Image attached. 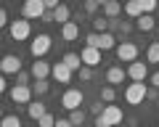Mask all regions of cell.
<instances>
[{"instance_id":"cell-26","label":"cell","mask_w":159,"mask_h":127,"mask_svg":"<svg viewBox=\"0 0 159 127\" xmlns=\"http://www.w3.org/2000/svg\"><path fill=\"white\" fill-rule=\"evenodd\" d=\"M114 98H117V90H114V87L111 85H106V87H101V101H103V103H114Z\"/></svg>"},{"instance_id":"cell-3","label":"cell","mask_w":159,"mask_h":127,"mask_svg":"<svg viewBox=\"0 0 159 127\" xmlns=\"http://www.w3.org/2000/svg\"><path fill=\"white\" fill-rule=\"evenodd\" d=\"M114 53H117V58L122 64L138 61V45H135V42H119V45L114 48Z\"/></svg>"},{"instance_id":"cell-30","label":"cell","mask_w":159,"mask_h":127,"mask_svg":"<svg viewBox=\"0 0 159 127\" xmlns=\"http://www.w3.org/2000/svg\"><path fill=\"white\" fill-rule=\"evenodd\" d=\"M37 125H40V127H56V116H53V114H45L43 119H37Z\"/></svg>"},{"instance_id":"cell-4","label":"cell","mask_w":159,"mask_h":127,"mask_svg":"<svg viewBox=\"0 0 159 127\" xmlns=\"http://www.w3.org/2000/svg\"><path fill=\"white\" fill-rule=\"evenodd\" d=\"M82 101H85V95H82V90H77V87H69V90L61 95V106H64V109H69V111L80 109Z\"/></svg>"},{"instance_id":"cell-32","label":"cell","mask_w":159,"mask_h":127,"mask_svg":"<svg viewBox=\"0 0 159 127\" xmlns=\"http://www.w3.org/2000/svg\"><path fill=\"white\" fill-rule=\"evenodd\" d=\"M98 8H101V3H98V0H85V11H88V13H96Z\"/></svg>"},{"instance_id":"cell-15","label":"cell","mask_w":159,"mask_h":127,"mask_svg":"<svg viewBox=\"0 0 159 127\" xmlns=\"http://www.w3.org/2000/svg\"><path fill=\"white\" fill-rule=\"evenodd\" d=\"M61 37H64L66 42H74V40L80 37V24H77V21L64 24V27H61Z\"/></svg>"},{"instance_id":"cell-17","label":"cell","mask_w":159,"mask_h":127,"mask_svg":"<svg viewBox=\"0 0 159 127\" xmlns=\"http://www.w3.org/2000/svg\"><path fill=\"white\" fill-rule=\"evenodd\" d=\"M27 114L32 116L34 122H37V119H43V116L48 114V111H45V103H43V101H32V103L27 106Z\"/></svg>"},{"instance_id":"cell-36","label":"cell","mask_w":159,"mask_h":127,"mask_svg":"<svg viewBox=\"0 0 159 127\" xmlns=\"http://www.w3.org/2000/svg\"><path fill=\"white\" fill-rule=\"evenodd\" d=\"M6 24H8V11H6V8H0V29L6 27Z\"/></svg>"},{"instance_id":"cell-27","label":"cell","mask_w":159,"mask_h":127,"mask_svg":"<svg viewBox=\"0 0 159 127\" xmlns=\"http://www.w3.org/2000/svg\"><path fill=\"white\" fill-rule=\"evenodd\" d=\"M146 61H148V64H159V42H151V45H148Z\"/></svg>"},{"instance_id":"cell-16","label":"cell","mask_w":159,"mask_h":127,"mask_svg":"<svg viewBox=\"0 0 159 127\" xmlns=\"http://www.w3.org/2000/svg\"><path fill=\"white\" fill-rule=\"evenodd\" d=\"M101 8H103V16H106L109 21H111V19H117V16H119V11H122V6H119L117 0H103Z\"/></svg>"},{"instance_id":"cell-9","label":"cell","mask_w":159,"mask_h":127,"mask_svg":"<svg viewBox=\"0 0 159 127\" xmlns=\"http://www.w3.org/2000/svg\"><path fill=\"white\" fill-rule=\"evenodd\" d=\"M29 35H32V27H29L27 19H16V21H11V37H13L16 42L27 40Z\"/></svg>"},{"instance_id":"cell-5","label":"cell","mask_w":159,"mask_h":127,"mask_svg":"<svg viewBox=\"0 0 159 127\" xmlns=\"http://www.w3.org/2000/svg\"><path fill=\"white\" fill-rule=\"evenodd\" d=\"M51 45H53V42H51V35H37L32 42H29V53H32L34 58H43L48 50H51Z\"/></svg>"},{"instance_id":"cell-23","label":"cell","mask_w":159,"mask_h":127,"mask_svg":"<svg viewBox=\"0 0 159 127\" xmlns=\"http://www.w3.org/2000/svg\"><path fill=\"white\" fill-rule=\"evenodd\" d=\"M66 119L72 122V127H82V122H85V111H82V109H74V111H69Z\"/></svg>"},{"instance_id":"cell-18","label":"cell","mask_w":159,"mask_h":127,"mask_svg":"<svg viewBox=\"0 0 159 127\" xmlns=\"http://www.w3.org/2000/svg\"><path fill=\"white\" fill-rule=\"evenodd\" d=\"M61 64L66 66L69 72H80V69H82V61H80V53H66V56L61 58Z\"/></svg>"},{"instance_id":"cell-39","label":"cell","mask_w":159,"mask_h":127,"mask_svg":"<svg viewBox=\"0 0 159 127\" xmlns=\"http://www.w3.org/2000/svg\"><path fill=\"white\" fill-rule=\"evenodd\" d=\"M6 90H8V82H6V77L0 74V93H6Z\"/></svg>"},{"instance_id":"cell-10","label":"cell","mask_w":159,"mask_h":127,"mask_svg":"<svg viewBox=\"0 0 159 127\" xmlns=\"http://www.w3.org/2000/svg\"><path fill=\"white\" fill-rule=\"evenodd\" d=\"M125 72H127V77H130L133 82H146V77H148V64H143V61H133Z\"/></svg>"},{"instance_id":"cell-29","label":"cell","mask_w":159,"mask_h":127,"mask_svg":"<svg viewBox=\"0 0 159 127\" xmlns=\"http://www.w3.org/2000/svg\"><path fill=\"white\" fill-rule=\"evenodd\" d=\"M141 8H143L146 16H151V13L157 11V0H141Z\"/></svg>"},{"instance_id":"cell-13","label":"cell","mask_w":159,"mask_h":127,"mask_svg":"<svg viewBox=\"0 0 159 127\" xmlns=\"http://www.w3.org/2000/svg\"><path fill=\"white\" fill-rule=\"evenodd\" d=\"M29 74H32L34 80H45V77L51 74V64H48V61H43V58H34L32 72H29Z\"/></svg>"},{"instance_id":"cell-14","label":"cell","mask_w":159,"mask_h":127,"mask_svg":"<svg viewBox=\"0 0 159 127\" xmlns=\"http://www.w3.org/2000/svg\"><path fill=\"white\" fill-rule=\"evenodd\" d=\"M117 48V37L111 35V32H103V35H98V45H96V50H114Z\"/></svg>"},{"instance_id":"cell-24","label":"cell","mask_w":159,"mask_h":127,"mask_svg":"<svg viewBox=\"0 0 159 127\" xmlns=\"http://www.w3.org/2000/svg\"><path fill=\"white\" fill-rule=\"evenodd\" d=\"M29 87H32V95H45V93L51 90L48 80H34V85H29Z\"/></svg>"},{"instance_id":"cell-8","label":"cell","mask_w":159,"mask_h":127,"mask_svg":"<svg viewBox=\"0 0 159 127\" xmlns=\"http://www.w3.org/2000/svg\"><path fill=\"white\" fill-rule=\"evenodd\" d=\"M8 95H11L13 103H24V106L32 103V87H29V85H16V87H11Z\"/></svg>"},{"instance_id":"cell-37","label":"cell","mask_w":159,"mask_h":127,"mask_svg":"<svg viewBox=\"0 0 159 127\" xmlns=\"http://www.w3.org/2000/svg\"><path fill=\"white\" fill-rule=\"evenodd\" d=\"M151 87H154V90H159V72H154V74H151Z\"/></svg>"},{"instance_id":"cell-1","label":"cell","mask_w":159,"mask_h":127,"mask_svg":"<svg viewBox=\"0 0 159 127\" xmlns=\"http://www.w3.org/2000/svg\"><path fill=\"white\" fill-rule=\"evenodd\" d=\"M122 119H125V114H122V109L119 106H103V111H101V116L96 119V125H103V127H117V125H122Z\"/></svg>"},{"instance_id":"cell-12","label":"cell","mask_w":159,"mask_h":127,"mask_svg":"<svg viewBox=\"0 0 159 127\" xmlns=\"http://www.w3.org/2000/svg\"><path fill=\"white\" fill-rule=\"evenodd\" d=\"M51 74H53V80H56V82H61V85H69V82H72V74H74V72H69L66 66L58 61V64H53V66H51Z\"/></svg>"},{"instance_id":"cell-31","label":"cell","mask_w":159,"mask_h":127,"mask_svg":"<svg viewBox=\"0 0 159 127\" xmlns=\"http://www.w3.org/2000/svg\"><path fill=\"white\" fill-rule=\"evenodd\" d=\"M77 74H80V80H82V82H90L93 80V69H88V66H82Z\"/></svg>"},{"instance_id":"cell-21","label":"cell","mask_w":159,"mask_h":127,"mask_svg":"<svg viewBox=\"0 0 159 127\" xmlns=\"http://www.w3.org/2000/svg\"><path fill=\"white\" fill-rule=\"evenodd\" d=\"M135 27L141 29V32H151V29L157 27V19H154V16H146V13H143V16H138V19H135Z\"/></svg>"},{"instance_id":"cell-20","label":"cell","mask_w":159,"mask_h":127,"mask_svg":"<svg viewBox=\"0 0 159 127\" xmlns=\"http://www.w3.org/2000/svg\"><path fill=\"white\" fill-rule=\"evenodd\" d=\"M53 21H58L61 27L72 21V11H69V6H58L56 11H53Z\"/></svg>"},{"instance_id":"cell-28","label":"cell","mask_w":159,"mask_h":127,"mask_svg":"<svg viewBox=\"0 0 159 127\" xmlns=\"http://www.w3.org/2000/svg\"><path fill=\"white\" fill-rule=\"evenodd\" d=\"M0 127H21V119H19L16 114H8L0 119Z\"/></svg>"},{"instance_id":"cell-7","label":"cell","mask_w":159,"mask_h":127,"mask_svg":"<svg viewBox=\"0 0 159 127\" xmlns=\"http://www.w3.org/2000/svg\"><path fill=\"white\" fill-rule=\"evenodd\" d=\"M21 13H24L27 21H32V19H43V13H45V3H43V0H27L24 8H21Z\"/></svg>"},{"instance_id":"cell-40","label":"cell","mask_w":159,"mask_h":127,"mask_svg":"<svg viewBox=\"0 0 159 127\" xmlns=\"http://www.w3.org/2000/svg\"><path fill=\"white\" fill-rule=\"evenodd\" d=\"M96 127H103V125H96Z\"/></svg>"},{"instance_id":"cell-38","label":"cell","mask_w":159,"mask_h":127,"mask_svg":"<svg viewBox=\"0 0 159 127\" xmlns=\"http://www.w3.org/2000/svg\"><path fill=\"white\" fill-rule=\"evenodd\" d=\"M56 127H72V122L69 119H56Z\"/></svg>"},{"instance_id":"cell-2","label":"cell","mask_w":159,"mask_h":127,"mask_svg":"<svg viewBox=\"0 0 159 127\" xmlns=\"http://www.w3.org/2000/svg\"><path fill=\"white\" fill-rule=\"evenodd\" d=\"M146 93H148V87L143 85V82H133V85H127V90H125V101L130 106H138V103L146 101Z\"/></svg>"},{"instance_id":"cell-11","label":"cell","mask_w":159,"mask_h":127,"mask_svg":"<svg viewBox=\"0 0 159 127\" xmlns=\"http://www.w3.org/2000/svg\"><path fill=\"white\" fill-rule=\"evenodd\" d=\"M80 61H82V66H88V69H93V66H98L101 64V50H96V48H82L80 50Z\"/></svg>"},{"instance_id":"cell-6","label":"cell","mask_w":159,"mask_h":127,"mask_svg":"<svg viewBox=\"0 0 159 127\" xmlns=\"http://www.w3.org/2000/svg\"><path fill=\"white\" fill-rule=\"evenodd\" d=\"M21 72V58L13 56V53H8V56L0 58V74L6 77V74H19Z\"/></svg>"},{"instance_id":"cell-25","label":"cell","mask_w":159,"mask_h":127,"mask_svg":"<svg viewBox=\"0 0 159 127\" xmlns=\"http://www.w3.org/2000/svg\"><path fill=\"white\" fill-rule=\"evenodd\" d=\"M93 29H96V35L109 32V19L106 16H96V19H93Z\"/></svg>"},{"instance_id":"cell-35","label":"cell","mask_w":159,"mask_h":127,"mask_svg":"<svg viewBox=\"0 0 159 127\" xmlns=\"http://www.w3.org/2000/svg\"><path fill=\"white\" fill-rule=\"evenodd\" d=\"M101 111H103V106H101V101H96V103L90 106V114H96V116H101Z\"/></svg>"},{"instance_id":"cell-33","label":"cell","mask_w":159,"mask_h":127,"mask_svg":"<svg viewBox=\"0 0 159 127\" xmlns=\"http://www.w3.org/2000/svg\"><path fill=\"white\" fill-rule=\"evenodd\" d=\"M16 85H29V74L27 72H19L16 74Z\"/></svg>"},{"instance_id":"cell-41","label":"cell","mask_w":159,"mask_h":127,"mask_svg":"<svg viewBox=\"0 0 159 127\" xmlns=\"http://www.w3.org/2000/svg\"><path fill=\"white\" fill-rule=\"evenodd\" d=\"M0 40H3V35H0Z\"/></svg>"},{"instance_id":"cell-19","label":"cell","mask_w":159,"mask_h":127,"mask_svg":"<svg viewBox=\"0 0 159 127\" xmlns=\"http://www.w3.org/2000/svg\"><path fill=\"white\" fill-rule=\"evenodd\" d=\"M125 77H127V72L122 69V66H111V69L106 72V82H109V85H119Z\"/></svg>"},{"instance_id":"cell-22","label":"cell","mask_w":159,"mask_h":127,"mask_svg":"<svg viewBox=\"0 0 159 127\" xmlns=\"http://www.w3.org/2000/svg\"><path fill=\"white\" fill-rule=\"evenodd\" d=\"M125 13H127V16H133V19H138V16H143V8H141V0H130V3H125Z\"/></svg>"},{"instance_id":"cell-34","label":"cell","mask_w":159,"mask_h":127,"mask_svg":"<svg viewBox=\"0 0 159 127\" xmlns=\"http://www.w3.org/2000/svg\"><path fill=\"white\" fill-rule=\"evenodd\" d=\"M130 29H133V24H130V21H119V29H117V32H119V35H127Z\"/></svg>"}]
</instances>
